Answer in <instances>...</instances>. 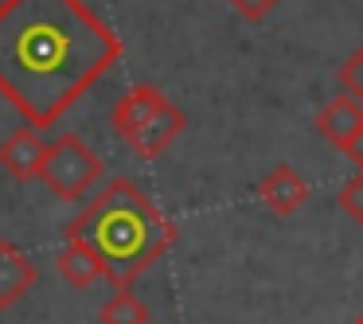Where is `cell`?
<instances>
[{
  "mask_svg": "<svg viewBox=\"0 0 363 324\" xmlns=\"http://www.w3.org/2000/svg\"><path fill=\"white\" fill-rule=\"evenodd\" d=\"M43 137H40V129H32V125H24V129H16V133H9L4 141H0V168L12 176V180H35L40 176V164H43Z\"/></svg>",
  "mask_w": 363,
  "mask_h": 324,
  "instance_id": "7",
  "label": "cell"
},
{
  "mask_svg": "<svg viewBox=\"0 0 363 324\" xmlns=\"http://www.w3.org/2000/svg\"><path fill=\"white\" fill-rule=\"evenodd\" d=\"M363 129V106L352 94H336L320 113H316V133L332 145V149H344L352 141V133Z\"/></svg>",
  "mask_w": 363,
  "mask_h": 324,
  "instance_id": "9",
  "label": "cell"
},
{
  "mask_svg": "<svg viewBox=\"0 0 363 324\" xmlns=\"http://www.w3.org/2000/svg\"><path fill=\"white\" fill-rule=\"evenodd\" d=\"M35 180L48 184L51 196H59L63 203H74L102 180V160L82 137L63 133L59 141H51L43 149V164Z\"/></svg>",
  "mask_w": 363,
  "mask_h": 324,
  "instance_id": "3",
  "label": "cell"
},
{
  "mask_svg": "<svg viewBox=\"0 0 363 324\" xmlns=\"http://www.w3.org/2000/svg\"><path fill=\"white\" fill-rule=\"evenodd\" d=\"M67 238H82L102 258L106 281L129 289L176 246V223L137 188L129 176H113L79 215L63 227Z\"/></svg>",
  "mask_w": 363,
  "mask_h": 324,
  "instance_id": "2",
  "label": "cell"
},
{
  "mask_svg": "<svg viewBox=\"0 0 363 324\" xmlns=\"http://www.w3.org/2000/svg\"><path fill=\"white\" fill-rule=\"evenodd\" d=\"M340 86H344V94H352L355 102L363 106V43L347 55V63L340 67Z\"/></svg>",
  "mask_w": 363,
  "mask_h": 324,
  "instance_id": "12",
  "label": "cell"
},
{
  "mask_svg": "<svg viewBox=\"0 0 363 324\" xmlns=\"http://www.w3.org/2000/svg\"><path fill=\"white\" fill-rule=\"evenodd\" d=\"M258 199L274 215H293L308 199V180L293 164H277L258 180Z\"/></svg>",
  "mask_w": 363,
  "mask_h": 324,
  "instance_id": "5",
  "label": "cell"
},
{
  "mask_svg": "<svg viewBox=\"0 0 363 324\" xmlns=\"http://www.w3.org/2000/svg\"><path fill=\"white\" fill-rule=\"evenodd\" d=\"M121 55L86 0H0V98L32 129L59 125Z\"/></svg>",
  "mask_w": 363,
  "mask_h": 324,
  "instance_id": "1",
  "label": "cell"
},
{
  "mask_svg": "<svg viewBox=\"0 0 363 324\" xmlns=\"http://www.w3.org/2000/svg\"><path fill=\"white\" fill-rule=\"evenodd\" d=\"M184 129H188V118H184V110H180L176 102H164V106H160V110L152 113L149 121H145V125H137L133 133L125 137V145L137 152V157L157 160L160 152H164L168 145H172L176 137L184 133Z\"/></svg>",
  "mask_w": 363,
  "mask_h": 324,
  "instance_id": "4",
  "label": "cell"
},
{
  "mask_svg": "<svg viewBox=\"0 0 363 324\" xmlns=\"http://www.w3.org/2000/svg\"><path fill=\"white\" fill-rule=\"evenodd\" d=\"M35 277H40L35 274V262L28 258L16 242L0 238V313L20 305V301L35 289Z\"/></svg>",
  "mask_w": 363,
  "mask_h": 324,
  "instance_id": "6",
  "label": "cell"
},
{
  "mask_svg": "<svg viewBox=\"0 0 363 324\" xmlns=\"http://www.w3.org/2000/svg\"><path fill=\"white\" fill-rule=\"evenodd\" d=\"M352 324H363V316H359V320H352Z\"/></svg>",
  "mask_w": 363,
  "mask_h": 324,
  "instance_id": "16",
  "label": "cell"
},
{
  "mask_svg": "<svg viewBox=\"0 0 363 324\" xmlns=\"http://www.w3.org/2000/svg\"><path fill=\"white\" fill-rule=\"evenodd\" d=\"M55 266H59V274H63V281L74 285V289H90L94 281L106 277L102 258H98L82 238H67L63 250H59V258H55Z\"/></svg>",
  "mask_w": 363,
  "mask_h": 324,
  "instance_id": "10",
  "label": "cell"
},
{
  "mask_svg": "<svg viewBox=\"0 0 363 324\" xmlns=\"http://www.w3.org/2000/svg\"><path fill=\"white\" fill-rule=\"evenodd\" d=\"M152 313L141 297H133L129 289H118L102 308H98V324H149Z\"/></svg>",
  "mask_w": 363,
  "mask_h": 324,
  "instance_id": "11",
  "label": "cell"
},
{
  "mask_svg": "<svg viewBox=\"0 0 363 324\" xmlns=\"http://www.w3.org/2000/svg\"><path fill=\"white\" fill-rule=\"evenodd\" d=\"M227 4H230V9H235L242 20H250V24H258V20H266L269 12H274L277 4H281V0H227Z\"/></svg>",
  "mask_w": 363,
  "mask_h": 324,
  "instance_id": "14",
  "label": "cell"
},
{
  "mask_svg": "<svg viewBox=\"0 0 363 324\" xmlns=\"http://www.w3.org/2000/svg\"><path fill=\"white\" fill-rule=\"evenodd\" d=\"M164 102H168V94H164V90H157L152 82H137V86H129L125 94L113 102V113H110V121H113V129H118V137L125 141V137L133 133L137 125H145V121H149Z\"/></svg>",
  "mask_w": 363,
  "mask_h": 324,
  "instance_id": "8",
  "label": "cell"
},
{
  "mask_svg": "<svg viewBox=\"0 0 363 324\" xmlns=\"http://www.w3.org/2000/svg\"><path fill=\"white\" fill-rule=\"evenodd\" d=\"M340 152H344V157H347V160H352V164L363 172V129H359V133H352V141H347Z\"/></svg>",
  "mask_w": 363,
  "mask_h": 324,
  "instance_id": "15",
  "label": "cell"
},
{
  "mask_svg": "<svg viewBox=\"0 0 363 324\" xmlns=\"http://www.w3.org/2000/svg\"><path fill=\"white\" fill-rule=\"evenodd\" d=\"M336 203L344 207V211H347V215H352V219L363 227V172H355L352 180H347L344 188H340Z\"/></svg>",
  "mask_w": 363,
  "mask_h": 324,
  "instance_id": "13",
  "label": "cell"
}]
</instances>
